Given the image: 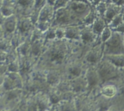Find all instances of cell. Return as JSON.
<instances>
[{
  "instance_id": "cell-1",
  "label": "cell",
  "mask_w": 124,
  "mask_h": 111,
  "mask_svg": "<svg viewBox=\"0 0 124 111\" xmlns=\"http://www.w3.org/2000/svg\"><path fill=\"white\" fill-rule=\"evenodd\" d=\"M99 73L103 79H108L112 78L113 76L116 74V70L115 68H113L110 65H104L99 70Z\"/></svg>"
},
{
  "instance_id": "cell-2",
  "label": "cell",
  "mask_w": 124,
  "mask_h": 111,
  "mask_svg": "<svg viewBox=\"0 0 124 111\" xmlns=\"http://www.w3.org/2000/svg\"><path fill=\"white\" fill-rule=\"evenodd\" d=\"M107 59L116 67H124V54L108 56Z\"/></svg>"
},
{
  "instance_id": "cell-3",
  "label": "cell",
  "mask_w": 124,
  "mask_h": 111,
  "mask_svg": "<svg viewBox=\"0 0 124 111\" xmlns=\"http://www.w3.org/2000/svg\"><path fill=\"white\" fill-rule=\"evenodd\" d=\"M121 38L118 34H115L107 41L108 46L114 49H116V48H118L119 47L121 46Z\"/></svg>"
},
{
  "instance_id": "cell-4",
  "label": "cell",
  "mask_w": 124,
  "mask_h": 111,
  "mask_svg": "<svg viewBox=\"0 0 124 111\" xmlns=\"http://www.w3.org/2000/svg\"><path fill=\"white\" fill-rule=\"evenodd\" d=\"M101 92L106 97H113L116 93V88L113 85H107L102 89Z\"/></svg>"
},
{
  "instance_id": "cell-5",
  "label": "cell",
  "mask_w": 124,
  "mask_h": 111,
  "mask_svg": "<svg viewBox=\"0 0 124 111\" xmlns=\"http://www.w3.org/2000/svg\"><path fill=\"white\" fill-rule=\"evenodd\" d=\"M64 59V54L60 50H56L51 54V59L52 61L56 62H61Z\"/></svg>"
},
{
  "instance_id": "cell-6",
  "label": "cell",
  "mask_w": 124,
  "mask_h": 111,
  "mask_svg": "<svg viewBox=\"0 0 124 111\" xmlns=\"http://www.w3.org/2000/svg\"><path fill=\"white\" fill-rule=\"evenodd\" d=\"M71 9L78 13H82L85 10V5L81 2H74L71 4Z\"/></svg>"
},
{
  "instance_id": "cell-7",
  "label": "cell",
  "mask_w": 124,
  "mask_h": 111,
  "mask_svg": "<svg viewBox=\"0 0 124 111\" xmlns=\"http://www.w3.org/2000/svg\"><path fill=\"white\" fill-rule=\"evenodd\" d=\"M104 25H105V23L104 21L101 18L97 20L96 21L95 23L94 24V30L96 33H99L103 30V28H104Z\"/></svg>"
},
{
  "instance_id": "cell-8",
  "label": "cell",
  "mask_w": 124,
  "mask_h": 111,
  "mask_svg": "<svg viewBox=\"0 0 124 111\" xmlns=\"http://www.w3.org/2000/svg\"><path fill=\"white\" fill-rule=\"evenodd\" d=\"M123 15L122 13H119L118 15H116L115 17H114L113 20L111 22V24H112L113 27L115 28H117V26L121 24L122 23H124V19H123Z\"/></svg>"
},
{
  "instance_id": "cell-9",
  "label": "cell",
  "mask_w": 124,
  "mask_h": 111,
  "mask_svg": "<svg viewBox=\"0 0 124 111\" xmlns=\"http://www.w3.org/2000/svg\"><path fill=\"white\" fill-rule=\"evenodd\" d=\"M93 32L90 30H85L82 34V40L84 43H88L93 39Z\"/></svg>"
},
{
  "instance_id": "cell-10",
  "label": "cell",
  "mask_w": 124,
  "mask_h": 111,
  "mask_svg": "<svg viewBox=\"0 0 124 111\" xmlns=\"http://www.w3.org/2000/svg\"><path fill=\"white\" fill-rule=\"evenodd\" d=\"M65 34L67 37L70 38V39H75V38H77L78 31L75 28H70L65 31Z\"/></svg>"
},
{
  "instance_id": "cell-11",
  "label": "cell",
  "mask_w": 124,
  "mask_h": 111,
  "mask_svg": "<svg viewBox=\"0 0 124 111\" xmlns=\"http://www.w3.org/2000/svg\"><path fill=\"white\" fill-rule=\"evenodd\" d=\"M88 84L92 86H94L97 82V74L94 71H90L88 73Z\"/></svg>"
},
{
  "instance_id": "cell-12",
  "label": "cell",
  "mask_w": 124,
  "mask_h": 111,
  "mask_svg": "<svg viewBox=\"0 0 124 111\" xmlns=\"http://www.w3.org/2000/svg\"><path fill=\"white\" fill-rule=\"evenodd\" d=\"M57 20L59 23H65L69 21V15L67 14L65 12H59L57 16Z\"/></svg>"
},
{
  "instance_id": "cell-13",
  "label": "cell",
  "mask_w": 124,
  "mask_h": 111,
  "mask_svg": "<svg viewBox=\"0 0 124 111\" xmlns=\"http://www.w3.org/2000/svg\"><path fill=\"white\" fill-rule=\"evenodd\" d=\"M16 23L14 20H8L6 23V28L8 31L12 32L15 29Z\"/></svg>"
},
{
  "instance_id": "cell-14",
  "label": "cell",
  "mask_w": 124,
  "mask_h": 111,
  "mask_svg": "<svg viewBox=\"0 0 124 111\" xmlns=\"http://www.w3.org/2000/svg\"><path fill=\"white\" fill-rule=\"evenodd\" d=\"M111 30L108 28H106L102 30V39L104 41L107 40L111 36Z\"/></svg>"
},
{
  "instance_id": "cell-15",
  "label": "cell",
  "mask_w": 124,
  "mask_h": 111,
  "mask_svg": "<svg viewBox=\"0 0 124 111\" xmlns=\"http://www.w3.org/2000/svg\"><path fill=\"white\" fill-rule=\"evenodd\" d=\"M87 61L90 62H96L98 59V55L96 52H91L87 58Z\"/></svg>"
},
{
  "instance_id": "cell-16",
  "label": "cell",
  "mask_w": 124,
  "mask_h": 111,
  "mask_svg": "<svg viewBox=\"0 0 124 111\" xmlns=\"http://www.w3.org/2000/svg\"><path fill=\"white\" fill-rule=\"evenodd\" d=\"M30 21L29 20H24L21 23L20 25V29L22 31H26L30 28Z\"/></svg>"
},
{
  "instance_id": "cell-17",
  "label": "cell",
  "mask_w": 124,
  "mask_h": 111,
  "mask_svg": "<svg viewBox=\"0 0 124 111\" xmlns=\"http://www.w3.org/2000/svg\"><path fill=\"white\" fill-rule=\"evenodd\" d=\"M50 13V11L49 8L48 9L47 7H46L41 12V15H40V19L41 20H44L47 19L48 18V17H49Z\"/></svg>"
},
{
  "instance_id": "cell-18",
  "label": "cell",
  "mask_w": 124,
  "mask_h": 111,
  "mask_svg": "<svg viewBox=\"0 0 124 111\" xmlns=\"http://www.w3.org/2000/svg\"><path fill=\"white\" fill-rule=\"evenodd\" d=\"M116 10L113 8H109L106 12V17L108 19H111L115 17L116 15Z\"/></svg>"
},
{
  "instance_id": "cell-19",
  "label": "cell",
  "mask_w": 124,
  "mask_h": 111,
  "mask_svg": "<svg viewBox=\"0 0 124 111\" xmlns=\"http://www.w3.org/2000/svg\"><path fill=\"white\" fill-rule=\"evenodd\" d=\"M70 73L74 76H78L81 73V68L78 67H74L70 70Z\"/></svg>"
},
{
  "instance_id": "cell-20",
  "label": "cell",
  "mask_w": 124,
  "mask_h": 111,
  "mask_svg": "<svg viewBox=\"0 0 124 111\" xmlns=\"http://www.w3.org/2000/svg\"><path fill=\"white\" fill-rule=\"evenodd\" d=\"M94 18H95V16H94V14L93 12L92 13H90L89 14V15L87 17L85 20V22L87 23H92V22L93 21V20H94Z\"/></svg>"
},
{
  "instance_id": "cell-21",
  "label": "cell",
  "mask_w": 124,
  "mask_h": 111,
  "mask_svg": "<svg viewBox=\"0 0 124 111\" xmlns=\"http://www.w3.org/2000/svg\"><path fill=\"white\" fill-rule=\"evenodd\" d=\"M56 35V32H54L52 30H50L47 35V39H54V38L55 37Z\"/></svg>"
},
{
  "instance_id": "cell-22",
  "label": "cell",
  "mask_w": 124,
  "mask_h": 111,
  "mask_svg": "<svg viewBox=\"0 0 124 111\" xmlns=\"http://www.w3.org/2000/svg\"><path fill=\"white\" fill-rule=\"evenodd\" d=\"M64 34H65V33H64V31L62 30V29H59L56 31V36L58 37V38L62 37L64 35Z\"/></svg>"
},
{
  "instance_id": "cell-23",
  "label": "cell",
  "mask_w": 124,
  "mask_h": 111,
  "mask_svg": "<svg viewBox=\"0 0 124 111\" xmlns=\"http://www.w3.org/2000/svg\"><path fill=\"white\" fill-rule=\"evenodd\" d=\"M106 10V7H105V6L104 4H101L99 5V7H98V10H99V12H100L101 13H103Z\"/></svg>"
},
{
  "instance_id": "cell-24",
  "label": "cell",
  "mask_w": 124,
  "mask_h": 111,
  "mask_svg": "<svg viewBox=\"0 0 124 111\" xmlns=\"http://www.w3.org/2000/svg\"><path fill=\"white\" fill-rule=\"evenodd\" d=\"M40 50L41 49H40V46H39V45H35V46H33V52L35 54L37 55L39 52Z\"/></svg>"
},
{
  "instance_id": "cell-25",
  "label": "cell",
  "mask_w": 124,
  "mask_h": 111,
  "mask_svg": "<svg viewBox=\"0 0 124 111\" xmlns=\"http://www.w3.org/2000/svg\"><path fill=\"white\" fill-rule=\"evenodd\" d=\"M115 30H116V31L121 32L124 33V22L121 24H120L119 26H117Z\"/></svg>"
},
{
  "instance_id": "cell-26",
  "label": "cell",
  "mask_w": 124,
  "mask_h": 111,
  "mask_svg": "<svg viewBox=\"0 0 124 111\" xmlns=\"http://www.w3.org/2000/svg\"><path fill=\"white\" fill-rule=\"evenodd\" d=\"M67 1V0H58L56 4V7L62 6L63 5L66 3Z\"/></svg>"
},
{
  "instance_id": "cell-27",
  "label": "cell",
  "mask_w": 124,
  "mask_h": 111,
  "mask_svg": "<svg viewBox=\"0 0 124 111\" xmlns=\"http://www.w3.org/2000/svg\"><path fill=\"white\" fill-rule=\"evenodd\" d=\"M18 65H17L16 64H15V63H12L10 67H9V69L11 71H13L18 70Z\"/></svg>"
},
{
  "instance_id": "cell-28",
  "label": "cell",
  "mask_w": 124,
  "mask_h": 111,
  "mask_svg": "<svg viewBox=\"0 0 124 111\" xmlns=\"http://www.w3.org/2000/svg\"><path fill=\"white\" fill-rule=\"evenodd\" d=\"M39 28L41 29V30H46V29L47 28V24H46V23H45V22H42V23H41L39 24Z\"/></svg>"
},
{
  "instance_id": "cell-29",
  "label": "cell",
  "mask_w": 124,
  "mask_h": 111,
  "mask_svg": "<svg viewBox=\"0 0 124 111\" xmlns=\"http://www.w3.org/2000/svg\"><path fill=\"white\" fill-rule=\"evenodd\" d=\"M30 0H19V2L23 6H26L30 3Z\"/></svg>"
},
{
  "instance_id": "cell-30",
  "label": "cell",
  "mask_w": 124,
  "mask_h": 111,
  "mask_svg": "<svg viewBox=\"0 0 124 111\" xmlns=\"http://www.w3.org/2000/svg\"><path fill=\"white\" fill-rule=\"evenodd\" d=\"M28 48H29V47H28V46H27V45H24V46H23V47L21 48V51L22 52H23V54H25V52L27 51V50Z\"/></svg>"
},
{
  "instance_id": "cell-31",
  "label": "cell",
  "mask_w": 124,
  "mask_h": 111,
  "mask_svg": "<svg viewBox=\"0 0 124 111\" xmlns=\"http://www.w3.org/2000/svg\"><path fill=\"white\" fill-rule=\"evenodd\" d=\"M58 98L57 97L56 95H53V96H52V97H51V100H52V101H53V102H56L57 101H58Z\"/></svg>"
},
{
  "instance_id": "cell-32",
  "label": "cell",
  "mask_w": 124,
  "mask_h": 111,
  "mask_svg": "<svg viewBox=\"0 0 124 111\" xmlns=\"http://www.w3.org/2000/svg\"><path fill=\"white\" fill-rule=\"evenodd\" d=\"M100 1H101V0H94L95 2H97V3H98V2H99Z\"/></svg>"
},
{
  "instance_id": "cell-33",
  "label": "cell",
  "mask_w": 124,
  "mask_h": 111,
  "mask_svg": "<svg viewBox=\"0 0 124 111\" xmlns=\"http://www.w3.org/2000/svg\"><path fill=\"white\" fill-rule=\"evenodd\" d=\"M123 41H124V37H123Z\"/></svg>"
},
{
  "instance_id": "cell-34",
  "label": "cell",
  "mask_w": 124,
  "mask_h": 111,
  "mask_svg": "<svg viewBox=\"0 0 124 111\" xmlns=\"http://www.w3.org/2000/svg\"><path fill=\"white\" fill-rule=\"evenodd\" d=\"M123 19H124V15H123Z\"/></svg>"
},
{
  "instance_id": "cell-35",
  "label": "cell",
  "mask_w": 124,
  "mask_h": 111,
  "mask_svg": "<svg viewBox=\"0 0 124 111\" xmlns=\"http://www.w3.org/2000/svg\"></svg>"
}]
</instances>
